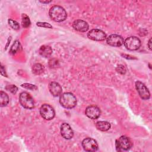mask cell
<instances>
[{"label":"cell","instance_id":"1","mask_svg":"<svg viewBox=\"0 0 152 152\" xmlns=\"http://www.w3.org/2000/svg\"><path fill=\"white\" fill-rule=\"evenodd\" d=\"M50 18L56 22H62L65 20L67 17V14L65 10L59 5H54L52 7L49 11Z\"/></svg>","mask_w":152,"mask_h":152},{"label":"cell","instance_id":"2","mask_svg":"<svg viewBox=\"0 0 152 152\" xmlns=\"http://www.w3.org/2000/svg\"><path fill=\"white\" fill-rule=\"evenodd\" d=\"M59 103L63 107L66 109H71L76 106L77 99L72 93L66 92L60 96Z\"/></svg>","mask_w":152,"mask_h":152},{"label":"cell","instance_id":"3","mask_svg":"<svg viewBox=\"0 0 152 152\" xmlns=\"http://www.w3.org/2000/svg\"><path fill=\"white\" fill-rule=\"evenodd\" d=\"M20 104L25 109H31L34 107V102L31 95L26 91L21 92L19 95Z\"/></svg>","mask_w":152,"mask_h":152},{"label":"cell","instance_id":"4","mask_svg":"<svg viewBox=\"0 0 152 152\" xmlns=\"http://www.w3.org/2000/svg\"><path fill=\"white\" fill-rule=\"evenodd\" d=\"M132 146L131 140L128 137L122 135L116 140V148L117 151L128 150Z\"/></svg>","mask_w":152,"mask_h":152},{"label":"cell","instance_id":"5","mask_svg":"<svg viewBox=\"0 0 152 152\" xmlns=\"http://www.w3.org/2000/svg\"><path fill=\"white\" fill-rule=\"evenodd\" d=\"M124 46L129 50H138L141 45V40L136 36H129L124 40Z\"/></svg>","mask_w":152,"mask_h":152},{"label":"cell","instance_id":"6","mask_svg":"<svg viewBox=\"0 0 152 152\" xmlns=\"http://www.w3.org/2000/svg\"><path fill=\"white\" fill-rule=\"evenodd\" d=\"M40 114L44 119L50 121L55 117V112L50 104L45 103L40 108Z\"/></svg>","mask_w":152,"mask_h":152},{"label":"cell","instance_id":"7","mask_svg":"<svg viewBox=\"0 0 152 152\" xmlns=\"http://www.w3.org/2000/svg\"><path fill=\"white\" fill-rule=\"evenodd\" d=\"M87 37L94 41H103L106 39V34L102 30L94 28L88 32Z\"/></svg>","mask_w":152,"mask_h":152},{"label":"cell","instance_id":"8","mask_svg":"<svg viewBox=\"0 0 152 152\" xmlns=\"http://www.w3.org/2000/svg\"><path fill=\"white\" fill-rule=\"evenodd\" d=\"M83 149L86 151H95L98 150V144L97 141L90 137L84 138L82 141Z\"/></svg>","mask_w":152,"mask_h":152},{"label":"cell","instance_id":"9","mask_svg":"<svg viewBox=\"0 0 152 152\" xmlns=\"http://www.w3.org/2000/svg\"><path fill=\"white\" fill-rule=\"evenodd\" d=\"M135 88L139 96L142 99L148 100L150 99V93L144 83L140 81H137L135 82Z\"/></svg>","mask_w":152,"mask_h":152},{"label":"cell","instance_id":"10","mask_svg":"<svg viewBox=\"0 0 152 152\" xmlns=\"http://www.w3.org/2000/svg\"><path fill=\"white\" fill-rule=\"evenodd\" d=\"M106 42L110 46L114 47H119L124 44V39L123 37L120 35L113 34L109 35L106 38Z\"/></svg>","mask_w":152,"mask_h":152},{"label":"cell","instance_id":"11","mask_svg":"<svg viewBox=\"0 0 152 152\" xmlns=\"http://www.w3.org/2000/svg\"><path fill=\"white\" fill-rule=\"evenodd\" d=\"M85 114L88 118L91 119H96L100 116L101 111L100 108L97 106L90 105L86 107Z\"/></svg>","mask_w":152,"mask_h":152},{"label":"cell","instance_id":"12","mask_svg":"<svg viewBox=\"0 0 152 152\" xmlns=\"http://www.w3.org/2000/svg\"><path fill=\"white\" fill-rule=\"evenodd\" d=\"M60 131L61 136L65 140H70L74 136V131L68 123L64 122L62 124Z\"/></svg>","mask_w":152,"mask_h":152},{"label":"cell","instance_id":"13","mask_svg":"<svg viewBox=\"0 0 152 152\" xmlns=\"http://www.w3.org/2000/svg\"><path fill=\"white\" fill-rule=\"evenodd\" d=\"M49 90L53 96L58 97L62 94V88L58 83L52 81L49 84Z\"/></svg>","mask_w":152,"mask_h":152},{"label":"cell","instance_id":"14","mask_svg":"<svg viewBox=\"0 0 152 152\" xmlns=\"http://www.w3.org/2000/svg\"><path fill=\"white\" fill-rule=\"evenodd\" d=\"M72 27L76 31L80 32H86L88 29V24L83 20H75L72 23Z\"/></svg>","mask_w":152,"mask_h":152},{"label":"cell","instance_id":"15","mask_svg":"<svg viewBox=\"0 0 152 152\" xmlns=\"http://www.w3.org/2000/svg\"><path fill=\"white\" fill-rule=\"evenodd\" d=\"M39 52L41 56L45 58H48L52 55V49L49 46L43 45L40 48Z\"/></svg>","mask_w":152,"mask_h":152},{"label":"cell","instance_id":"16","mask_svg":"<svg viewBox=\"0 0 152 152\" xmlns=\"http://www.w3.org/2000/svg\"><path fill=\"white\" fill-rule=\"evenodd\" d=\"M110 124L107 121H98L96 124V127L101 131H107L110 128Z\"/></svg>","mask_w":152,"mask_h":152},{"label":"cell","instance_id":"17","mask_svg":"<svg viewBox=\"0 0 152 152\" xmlns=\"http://www.w3.org/2000/svg\"><path fill=\"white\" fill-rule=\"evenodd\" d=\"M9 97L8 94L3 91H0V106L1 107L6 106L9 103Z\"/></svg>","mask_w":152,"mask_h":152},{"label":"cell","instance_id":"18","mask_svg":"<svg viewBox=\"0 0 152 152\" xmlns=\"http://www.w3.org/2000/svg\"><path fill=\"white\" fill-rule=\"evenodd\" d=\"M44 71L43 66L40 64H35L32 66V72L36 75H40Z\"/></svg>","mask_w":152,"mask_h":152},{"label":"cell","instance_id":"19","mask_svg":"<svg viewBox=\"0 0 152 152\" xmlns=\"http://www.w3.org/2000/svg\"><path fill=\"white\" fill-rule=\"evenodd\" d=\"M21 49V46L20 42L18 40H15L12 44V46L11 47L10 53L12 55H14Z\"/></svg>","mask_w":152,"mask_h":152},{"label":"cell","instance_id":"20","mask_svg":"<svg viewBox=\"0 0 152 152\" xmlns=\"http://www.w3.org/2000/svg\"><path fill=\"white\" fill-rule=\"evenodd\" d=\"M21 23H22L23 27H24V28H27L30 26L31 22H30V18H29L28 16L27 15H26V14H22Z\"/></svg>","mask_w":152,"mask_h":152},{"label":"cell","instance_id":"21","mask_svg":"<svg viewBox=\"0 0 152 152\" xmlns=\"http://www.w3.org/2000/svg\"><path fill=\"white\" fill-rule=\"evenodd\" d=\"M8 24L10 26V27L12 28L14 30L20 29V24L16 21L13 20L11 18H9L8 20Z\"/></svg>","mask_w":152,"mask_h":152},{"label":"cell","instance_id":"22","mask_svg":"<svg viewBox=\"0 0 152 152\" xmlns=\"http://www.w3.org/2000/svg\"><path fill=\"white\" fill-rule=\"evenodd\" d=\"M49 66L51 68H55L59 66V62L58 60L56 59L53 58L49 61Z\"/></svg>","mask_w":152,"mask_h":152},{"label":"cell","instance_id":"23","mask_svg":"<svg viewBox=\"0 0 152 152\" xmlns=\"http://www.w3.org/2000/svg\"><path fill=\"white\" fill-rule=\"evenodd\" d=\"M21 86L22 87H24V88L31 90H35L37 89V87H36V86L31 84H29V83H24V84H21Z\"/></svg>","mask_w":152,"mask_h":152},{"label":"cell","instance_id":"24","mask_svg":"<svg viewBox=\"0 0 152 152\" xmlns=\"http://www.w3.org/2000/svg\"><path fill=\"white\" fill-rule=\"evenodd\" d=\"M5 89L12 94H15L18 91V88L15 85H8L5 87Z\"/></svg>","mask_w":152,"mask_h":152},{"label":"cell","instance_id":"25","mask_svg":"<svg viewBox=\"0 0 152 152\" xmlns=\"http://www.w3.org/2000/svg\"><path fill=\"white\" fill-rule=\"evenodd\" d=\"M36 25L38 27H45V28H52V26L48 23H46V22H37L36 23Z\"/></svg>","mask_w":152,"mask_h":152},{"label":"cell","instance_id":"26","mask_svg":"<svg viewBox=\"0 0 152 152\" xmlns=\"http://www.w3.org/2000/svg\"><path fill=\"white\" fill-rule=\"evenodd\" d=\"M116 71L119 73V74H125L126 72V68L125 67L122 65H119L116 68Z\"/></svg>","mask_w":152,"mask_h":152},{"label":"cell","instance_id":"27","mask_svg":"<svg viewBox=\"0 0 152 152\" xmlns=\"http://www.w3.org/2000/svg\"><path fill=\"white\" fill-rule=\"evenodd\" d=\"M1 75H2L4 77H7V75L5 72V69L4 66H2V65H1Z\"/></svg>","mask_w":152,"mask_h":152},{"label":"cell","instance_id":"28","mask_svg":"<svg viewBox=\"0 0 152 152\" xmlns=\"http://www.w3.org/2000/svg\"><path fill=\"white\" fill-rule=\"evenodd\" d=\"M147 46H148V48H149V49L151 50V39H149L148 42L147 43Z\"/></svg>","mask_w":152,"mask_h":152},{"label":"cell","instance_id":"29","mask_svg":"<svg viewBox=\"0 0 152 152\" xmlns=\"http://www.w3.org/2000/svg\"><path fill=\"white\" fill-rule=\"evenodd\" d=\"M41 3H43V4H48V3H50V2H51L52 1H40Z\"/></svg>","mask_w":152,"mask_h":152}]
</instances>
